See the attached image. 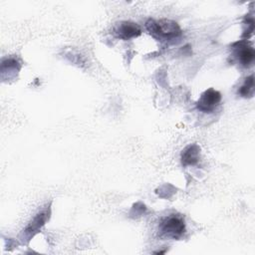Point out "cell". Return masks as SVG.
<instances>
[{"label": "cell", "mask_w": 255, "mask_h": 255, "mask_svg": "<svg viewBox=\"0 0 255 255\" xmlns=\"http://www.w3.org/2000/svg\"><path fill=\"white\" fill-rule=\"evenodd\" d=\"M145 28L154 38L158 40L176 39L181 35V29L178 24L172 20L160 19L155 21L148 19L145 23Z\"/></svg>", "instance_id": "cell-1"}, {"label": "cell", "mask_w": 255, "mask_h": 255, "mask_svg": "<svg viewBox=\"0 0 255 255\" xmlns=\"http://www.w3.org/2000/svg\"><path fill=\"white\" fill-rule=\"evenodd\" d=\"M159 235L165 238L178 239L185 232V222L179 214H169L160 220Z\"/></svg>", "instance_id": "cell-2"}, {"label": "cell", "mask_w": 255, "mask_h": 255, "mask_svg": "<svg viewBox=\"0 0 255 255\" xmlns=\"http://www.w3.org/2000/svg\"><path fill=\"white\" fill-rule=\"evenodd\" d=\"M221 100L222 96L220 92L213 88H209L200 95L198 101L196 102V108L203 113H213L220 105Z\"/></svg>", "instance_id": "cell-3"}, {"label": "cell", "mask_w": 255, "mask_h": 255, "mask_svg": "<svg viewBox=\"0 0 255 255\" xmlns=\"http://www.w3.org/2000/svg\"><path fill=\"white\" fill-rule=\"evenodd\" d=\"M50 213H51L50 205L45 206L41 211H39L34 216V218L29 222V224L26 226V228L23 230L22 240L23 241H29L36 233H38L39 230L47 222V220H49Z\"/></svg>", "instance_id": "cell-4"}, {"label": "cell", "mask_w": 255, "mask_h": 255, "mask_svg": "<svg viewBox=\"0 0 255 255\" xmlns=\"http://www.w3.org/2000/svg\"><path fill=\"white\" fill-rule=\"evenodd\" d=\"M232 50L234 57L242 65L243 67H249L252 65L254 58H255V53L254 49L252 46L248 44L246 40H241L232 45Z\"/></svg>", "instance_id": "cell-5"}, {"label": "cell", "mask_w": 255, "mask_h": 255, "mask_svg": "<svg viewBox=\"0 0 255 255\" xmlns=\"http://www.w3.org/2000/svg\"><path fill=\"white\" fill-rule=\"evenodd\" d=\"M113 31L115 36L122 40H130L141 34L140 27L131 21H122L118 23Z\"/></svg>", "instance_id": "cell-6"}, {"label": "cell", "mask_w": 255, "mask_h": 255, "mask_svg": "<svg viewBox=\"0 0 255 255\" xmlns=\"http://www.w3.org/2000/svg\"><path fill=\"white\" fill-rule=\"evenodd\" d=\"M200 159V147L196 143L187 145L181 152V163L184 166L195 165Z\"/></svg>", "instance_id": "cell-7"}, {"label": "cell", "mask_w": 255, "mask_h": 255, "mask_svg": "<svg viewBox=\"0 0 255 255\" xmlns=\"http://www.w3.org/2000/svg\"><path fill=\"white\" fill-rule=\"evenodd\" d=\"M254 76L250 75L244 80L243 84L239 87L237 94L243 98H252L254 95Z\"/></svg>", "instance_id": "cell-8"}]
</instances>
